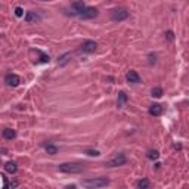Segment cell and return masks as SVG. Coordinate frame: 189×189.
<instances>
[{"instance_id": "cell-1", "label": "cell", "mask_w": 189, "mask_h": 189, "mask_svg": "<svg viewBox=\"0 0 189 189\" xmlns=\"http://www.w3.org/2000/svg\"><path fill=\"white\" fill-rule=\"evenodd\" d=\"M66 15L70 17H75L78 19H93V18L98 17V9L93 8V6H87L84 2H74L70 5V8L65 9Z\"/></svg>"}, {"instance_id": "cell-2", "label": "cell", "mask_w": 189, "mask_h": 189, "mask_svg": "<svg viewBox=\"0 0 189 189\" xmlns=\"http://www.w3.org/2000/svg\"><path fill=\"white\" fill-rule=\"evenodd\" d=\"M109 179L108 177H92V179H86V180H81V186L86 189H100V188H105L109 185Z\"/></svg>"}, {"instance_id": "cell-3", "label": "cell", "mask_w": 189, "mask_h": 189, "mask_svg": "<svg viewBox=\"0 0 189 189\" xmlns=\"http://www.w3.org/2000/svg\"><path fill=\"white\" fill-rule=\"evenodd\" d=\"M58 170L61 173H66V174H77L84 170V165L80 163H64V164L58 165Z\"/></svg>"}, {"instance_id": "cell-4", "label": "cell", "mask_w": 189, "mask_h": 189, "mask_svg": "<svg viewBox=\"0 0 189 189\" xmlns=\"http://www.w3.org/2000/svg\"><path fill=\"white\" fill-rule=\"evenodd\" d=\"M130 17V12L126 8H115L111 10V19L114 22H121V21H126L127 18Z\"/></svg>"}, {"instance_id": "cell-5", "label": "cell", "mask_w": 189, "mask_h": 189, "mask_svg": "<svg viewBox=\"0 0 189 189\" xmlns=\"http://www.w3.org/2000/svg\"><path fill=\"white\" fill-rule=\"evenodd\" d=\"M126 163H127V157L123 152H118L117 155H114L105 163V167H121V165H126Z\"/></svg>"}, {"instance_id": "cell-6", "label": "cell", "mask_w": 189, "mask_h": 189, "mask_svg": "<svg viewBox=\"0 0 189 189\" xmlns=\"http://www.w3.org/2000/svg\"><path fill=\"white\" fill-rule=\"evenodd\" d=\"M96 47H98L96 41L84 40L81 44H80V52H83V53H93V52L96 50Z\"/></svg>"}, {"instance_id": "cell-7", "label": "cell", "mask_w": 189, "mask_h": 189, "mask_svg": "<svg viewBox=\"0 0 189 189\" xmlns=\"http://www.w3.org/2000/svg\"><path fill=\"white\" fill-rule=\"evenodd\" d=\"M5 83L8 84L9 87H18L19 83H21V78H19V75L9 73V74H6V77H5Z\"/></svg>"}, {"instance_id": "cell-8", "label": "cell", "mask_w": 189, "mask_h": 189, "mask_svg": "<svg viewBox=\"0 0 189 189\" xmlns=\"http://www.w3.org/2000/svg\"><path fill=\"white\" fill-rule=\"evenodd\" d=\"M41 17L36 12V10H30L25 13V22L27 24H36V22H40Z\"/></svg>"}, {"instance_id": "cell-9", "label": "cell", "mask_w": 189, "mask_h": 189, "mask_svg": "<svg viewBox=\"0 0 189 189\" xmlns=\"http://www.w3.org/2000/svg\"><path fill=\"white\" fill-rule=\"evenodd\" d=\"M126 80H127V83H132V84H139L140 83V75L138 74L136 71L130 70V71L126 74Z\"/></svg>"}, {"instance_id": "cell-10", "label": "cell", "mask_w": 189, "mask_h": 189, "mask_svg": "<svg viewBox=\"0 0 189 189\" xmlns=\"http://www.w3.org/2000/svg\"><path fill=\"white\" fill-rule=\"evenodd\" d=\"M148 112L151 117H160V115L163 114V107H161L160 104H152V105L149 107Z\"/></svg>"}, {"instance_id": "cell-11", "label": "cell", "mask_w": 189, "mask_h": 189, "mask_svg": "<svg viewBox=\"0 0 189 189\" xmlns=\"http://www.w3.org/2000/svg\"><path fill=\"white\" fill-rule=\"evenodd\" d=\"M70 59H71V53L70 52H66L64 55H61V56L58 58V65L59 66H65L68 62H70Z\"/></svg>"}, {"instance_id": "cell-12", "label": "cell", "mask_w": 189, "mask_h": 189, "mask_svg": "<svg viewBox=\"0 0 189 189\" xmlns=\"http://www.w3.org/2000/svg\"><path fill=\"white\" fill-rule=\"evenodd\" d=\"M2 136H3V139L6 140H12L17 138V132L15 130H12V129H5L3 132H2Z\"/></svg>"}, {"instance_id": "cell-13", "label": "cell", "mask_w": 189, "mask_h": 189, "mask_svg": "<svg viewBox=\"0 0 189 189\" xmlns=\"http://www.w3.org/2000/svg\"><path fill=\"white\" fill-rule=\"evenodd\" d=\"M127 100H129V98H127L126 92H120V93H118V99H117V105L120 108H123L124 105L127 104Z\"/></svg>"}, {"instance_id": "cell-14", "label": "cell", "mask_w": 189, "mask_h": 189, "mask_svg": "<svg viewBox=\"0 0 189 189\" xmlns=\"http://www.w3.org/2000/svg\"><path fill=\"white\" fill-rule=\"evenodd\" d=\"M5 168H6V172L10 173V174H15L18 172V165L17 163H13V161H8L6 164H5Z\"/></svg>"}, {"instance_id": "cell-15", "label": "cell", "mask_w": 189, "mask_h": 189, "mask_svg": "<svg viewBox=\"0 0 189 189\" xmlns=\"http://www.w3.org/2000/svg\"><path fill=\"white\" fill-rule=\"evenodd\" d=\"M44 149H46V152L49 154V155H55V154H58V146L56 145H53V143H46L44 145Z\"/></svg>"}, {"instance_id": "cell-16", "label": "cell", "mask_w": 189, "mask_h": 189, "mask_svg": "<svg viewBox=\"0 0 189 189\" xmlns=\"http://www.w3.org/2000/svg\"><path fill=\"white\" fill-rule=\"evenodd\" d=\"M148 188H149V180L146 177H142L138 182V189H148Z\"/></svg>"}, {"instance_id": "cell-17", "label": "cell", "mask_w": 189, "mask_h": 189, "mask_svg": "<svg viewBox=\"0 0 189 189\" xmlns=\"http://www.w3.org/2000/svg\"><path fill=\"white\" fill-rule=\"evenodd\" d=\"M37 53L40 55V62L41 64H47L50 61V56L47 53H44V52H41V50H37Z\"/></svg>"}, {"instance_id": "cell-18", "label": "cell", "mask_w": 189, "mask_h": 189, "mask_svg": "<svg viewBox=\"0 0 189 189\" xmlns=\"http://www.w3.org/2000/svg\"><path fill=\"white\" fill-rule=\"evenodd\" d=\"M151 96H152V98H161V96H163V89H161V87H154V89L151 90Z\"/></svg>"}, {"instance_id": "cell-19", "label": "cell", "mask_w": 189, "mask_h": 189, "mask_svg": "<svg viewBox=\"0 0 189 189\" xmlns=\"http://www.w3.org/2000/svg\"><path fill=\"white\" fill-rule=\"evenodd\" d=\"M157 59H158L157 53H154V52H149V53H148V64H149V65H155Z\"/></svg>"}, {"instance_id": "cell-20", "label": "cell", "mask_w": 189, "mask_h": 189, "mask_svg": "<svg viewBox=\"0 0 189 189\" xmlns=\"http://www.w3.org/2000/svg\"><path fill=\"white\" fill-rule=\"evenodd\" d=\"M148 158L149 160H158L160 158V152L157 151V149H151V151H148Z\"/></svg>"}, {"instance_id": "cell-21", "label": "cell", "mask_w": 189, "mask_h": 189, "mask_svg": "<svg viewBox=\"0 0 189 189\" xmlns=\"http://www.w3.org/2000/svg\"><path fill=\"white\" fill-rule=\"evenodd\" d=\"M84 154H86V155H89V157H99V155H100V152H99L98 149H86V151H84Z\"/></svg>"}, {"instance_id": "cell-22", "label": "cell", "mask_w": 189, "mask_h": 189, "mask_svg": "<svg viewBox=\"0 0 189 189\" xmlns=\"http://www.w3.org/2000/svg\"><path fill=\"white\" fill-rule=\"evenodd\" d=\"M15 15H17L18 18H21V17H24V10H22V8H15Z\"/></svg>"}, {"instance_id": "cell-23", "label": "cell", "mask_w": 189, "mask_h": 189, "mask_svg": "<svg viewBox=\"0 0 189 189\" xmlns=\"http://www.w3.org/2000/svg\"><path fill=\"white\" fill-rule=\"evenodd\" d=\"M165 37H167L168 40H173V39H174V34H173V31H167V34H165Z\"/></svg>"}, {"instance_id": "cell-24", "label": "cell", "mask_w": 189, "mask_h": 189, "mask_svg": "<svg viewBox=\"0 0 189 189\" xmlns=\"http://www.w3.org/2000/svg\"><path fill=\"white\" fill-rule=\"evenodd\" d=\"M65 189H77V186L75 185H68V186H65Z\"/></svg>"}]
</instances>
